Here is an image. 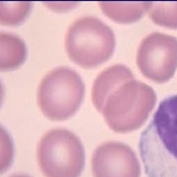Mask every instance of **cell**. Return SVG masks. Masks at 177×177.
Here are the masks:
<instances>
[{"instance_id": "obj_1", "label": "cell", "mask_w": 177, "mask_h": 177, "mask_svg": "<svg viewBox=\"0 0 177 177\" xmlns=\"http://www.w3.org/2000/svg\"><path fill=\"white\" fill-rule=\"evenodd\" d=\"M139 150L148 177H177V95L159 104Z\"/></svg>"}, {"instance_id": "obj_2", "label": "cell", "mask_w": 177, "mask_h": 177, "mask_svg": "<svg viewBox=\"0 0 177 177\" xmlns=\"http://www.w3.org/2000/svg\"><path fill=\"white\" fill-rule=\"evenodd\" d=\"M155 103L154 88L131 79L119 84L107 95L100 113L112 131L125 134L144 125Z\"/></svg>"}, {"instance_id": "obj_3", "label": "cell", "mask_w": 177, "mask_h": 177, "mask_svg": "<svg viewBox=\"0 0 177 177\" xmlns=\"http://www.w3.org/2000/svg\"><path fill=\"white\" fill-rule=\"evenodd\" d=\"M115 44L113 31L94 16L76 20L64 38L68 57L84 69L99 67L109 60L115 50Z\"/></svg>"}, {"instance_id": "obj_4", "label": "cell", "mask_w": 177, "mask_h": 177, "mask_svg": "<svg viewBox=\"0 0 177 177\" xmlns=\"http://www.w3.org/2000/svg\"><path fill=\"white\" fill-rule=\"evenodd\" d=\"M85 84L81 76L69 67L59 66L49 71L39 83L38 104L51 121H65L81 107Z\"/></svg>"}, {"instance_id": "obj_5", "label": "cell", "mask_w": 177, "mask_h": 177, "mask_svg": "<svg viewBox=\"0 0 177 177\" xmlns=\"http://www.w3.org/2000/svg\"><path fill=\"white\" fill-rule=\"evenodd\" d=\"M37 159L44 177H80L86 163L85 148L73 132L55 128L42 137Z\"/></svg>"}, {"instance_id": "obj_6", "label": "cell", "mask_w": 177, "mask_h": 177, "mask_svg": "<svg viewBox=\"0 0 177 177\" xmlns=\"http://www.w3.org/2000/svg\"><path fill=\"white\" fill-rule=\"evenodd\" d=\"M136 61L147 79L159 84L168 82L177 69V38L162 33L147 35L137 50Z\"/></svg>"}, {"instance_id": "obj_7", "label": "cell", "mask_w": 177, "mask_h": 177, "mask_svg": "<svg viewBox=\"0 0 177 177\" xmlns=\"http://www.w3.org/2000/svg\"><path fill=\"white\" fill-rule=\"evenodd\" d=\"M92 171L94 177H140L141 164L126 144L107 142L94 152Z\"/></svg>"}, {"instance_id": "obj_8", "label": "cell", "mask_w": 177, "mask_h": 177, "mask_svg": "<svg viewBox=\"0 0 177 177\" xmlns=\"http://www.w3.org/2000/svg\"><path fill=\"white\" fill-rule=\"evenodd\" d=\"M135 79L132 71L125 65L115 64L104 69L95 78L92 88V102L99 113L107 95L119 84Z\"/></svg>"}, {"instance_id": "obj_9", "label": "cell", "mask_w": 177, "mask_h": 177, "mask_svg": "<svg viewBox=\"0 0 177 177\" xmlns=\"http://www.w3.org/2000/svg\"><path fill=\"white\" fill-rule=\"evenodd\" d=\"M152 1H99L102 13L115 23L132 24L142 19L151 7Z\"/></svg>"}, {"instance_id": "obj_10", "label": "cell", "mask_w": 177, "mask_h": 177, "mask_svg": "<svg viewBox=\"0 0 177 177\" xmlns=\"http://www.w3.org/2000/svg\"><path fill=\"white\" fill-rule=\"evenodd\" d=\"M25 42L14 35L0 34V71H12L25 62Z\"/></svg>"}, {"instance_id": "obj_11", "label": "cell", "mask_w": 177, "mask_h": 177, "mask_svg": "<svg viewBox=\"0 0 177 177\" xmlns=\"http://www.w3.org/2000/svg\"><path fill=\"white\" fill-rule=\"evenodd\" d=\"M148 12L155 25L172 30L177 29V1L152 2Z\"/></svg>"}, {"instance_id": "obj_12", "label": "cell", "mask_w": 177, "mask_h": 177, "mask_svg": "<svg viewBox=\"0 0 177 177\" xmlns=\"http://www.w3.org/2000/svg\"><path fill=\"white\" fill-rule=\"evenodd\" d=\"M33 4L21 2L16 4H0V23L6 25H18L26 19Z\"/></svg>"}, {"instance_id": "obj_13", "label": "cell", "mask_w": 177, "mask_h": 177, "mask_svg": "<svg viewBox=\"0 0 177 177\" xmlns=\"http://www.w3.org/2000/svg\"><path fill=\"white\" fill-rule=\"evenodd\" d=\"M14 158V145L10 135L0 126V174L10 167Z\"/></svg>"}, {"instance_id": "obj_14", "label": "cell", "mask_w": 177, "mask_h": 177, "mask_svg": "<svg viewBox=\"0 0 177 177\" xmlns=\"http://www.w3.org/2000/svg\"><path fill=\"white\" fill-rule=\"evenodd\" d=\"M47 8L54 12H68L79 5L77 1H47L44 2Z\"/></svg>"}, {"instance_id": "obj_15", "label": "cell", "mask_w": 177, "mask_h": 177, "mask_svg": "<svg viewBox=\"0 0 177 177\" xmlns=\"http://www.w3.org/2000/svg\"><path fill=\"white\" fill-rule=\"evenodd\" d=\"M11 177H30V176H28V175H25V174H17V175H12Z\"/></svg>"}]
</instances>
